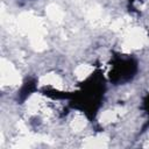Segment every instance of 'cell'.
<instances>
[{
    "label": "cell",
    "mask_w": 149,
    "mask_h": 149,
    "mask_svg": "<svg viewBox=\"0 0 149 149\" xmlns=\"http://www.w3.org/2000/svg\"><path fill=\"white\" fill-rule=\"evenodd\" d=\"M107 142H108V139L105 135H97L94 137L86 139L83 146L86 148H104V147H107Z\"/></svg>",
    "instance_id": "3"
},
{
    "label": "cell",
    "mask_w": 149,
    "mask_h": 149,
    "mask_svg": "<svg viewBox=\"0 0 149 149\" xmlns=\"http://www.w3.org/2000/svg\"><path fill=\"white\" fill-rule=\"evenodd\" d=\"M147 146H148V147H149V142H148V143H147Z\"/></svg>",
    "instance_id": "9"
},
{
    "label": "cell",
    "mask_w": 149,
    "mask_h": 149,
    "mask_svg": "<svg viewBox=\"0 0 149 149\" xmlns=\"http://www.w3.org/2000/svg\"><path fill=\"white\" fill-rule=\"evenodd\" d=\"M40 84L41 85H51L54 87L61 88L62 87V79L55 73H48V74H44L43 77H41Z\"/></svg>",
    "instance_id": "6"
},
{
    "label": "cell",
    "mask_w": 149,
    "mask_h": 149,
    "mask_svg": "<svg viewBox=\"0 0 149 149\" xmlns=\"http://www.w3.org/2000/svg\"><path fill=\"white\" fill-rule=\"evenodd\" d=\"M122 112H123V108H121V107L106 111V112H104V113L101 114V116H100V122H102V123L113 122V121H115V120H118V119L120 118V115L122 114Z\"/></svg>",
    "instance_id": "5"
},
{
    "label": "cell",
    "mask_w": 149,
    "mask_h": 149,
    "mask_svg": "<svg viewBox=\"0 0 149 149\" xmlns=\"http://www.w3.org/2000/svg\"><path fill=\"white\" fill-rule=\"evenodd\" d=\"M85 126H86V120L80 114H78L77 116H74L73 120H72V122H71V127H72V129L74 132H80Z\"/></svg>",
    "instance_id": "8"
},
{
    "label": "cell",
    "mask_w": 149,
    "mask_h": 149,
    "mask_svg": "<svg viewBox=\"0 0 149 149\" xmlns=\"http://www.w3.org/2000/svg\"><path fill=\"white\" fill-rule=\"evenodd\" d=\"M45 13L48 15V17L54 21V22H62L63 21V17H64V13L63 10L55 3H51L45 9Z\"/></svg>",
    "instance_id": "4"
},
{
    "label": "cell",
    "mask_w": 149,
    "mask_h": 149,
    "mask_svg": "<svg viewBox=\"0 0 149 149\" xmlns=\"http://www.w3.org/2000/svg\"><path fill=\"white\" fill-rule=\"evenodd\" d=\"M146 41H147V36L144 31L140 28H134L127 33L125 37L123 47L128 49H137V48L143 47Z\"/></svg>",
    "instance_id": "1"
},
{
    "label": "cell",
    "mask_w": 149,
    "mask_h": 149,
    "mask_svg": "<svg viewBox=\"0 0 149 149\" xmlns=\"http://www.w3.org/2000/svg\"><path fill=\"white\" fill-rule=\"evenodd\" d=\"M1 83L2 85H17L20 83V76L15 68L3 58L1 59Z\"/></svg>",
    "instance_id": "2"
},
{
    "label": "cell",
    "mask_w": 149,
    "mask_h": 149,
    "mask_svg": "<svg viewBox=\"0 0 149 149\" xmlns=\"http://www.w3.org/2000/svg\"><path fill=\"white\" fill-rule=\"evenodd\" d=\"M93 71V68L91 65H87V64H81L79 66H77V69L74 70V76L78 78V79H84L86 78L87 76L91 74V72Z\"/></svg>",
    "instance_id": "7"
}]
</instances>
